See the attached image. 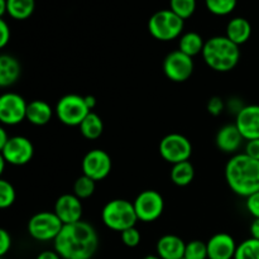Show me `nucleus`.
Segmentation results:
<instances>
[{
	"mask_svg": "<svg viewBox=\"0 0 259 259\" xmlns=\"http://www.w3.org/2000/svg\"><path fill=\"white\" fill-rule=\"evenodd\" d=\"M55 212L63 225L81 222L83 207L81 200L75 194L61 195L55 204Z\"/></svg>",
	"mask_w": 259,
	"mask_h": 259,
	"instance_id": "4468645a",
	"label": "nucleus"
},
{
	"mask_svg": "<svg viewBox=\"0 0 259 259\" xmlns=\"http://www.w3.org/2000/svg\"><path fill=\"white\" fill-rule=\"evenodd\" d=\"M209 259H234L237 252L235 239L228 233H218L206 243Z\"/></svg>",
	"mask_w": 259,
	"mask_h": 259,
	"instance_id": "dca6fc26",
	"label": "nucleus"
},
{
	"mask_svg": "<svg viewBox=\"0 0 259 259\" xmlns=\"http://www.w3.org/2000/svg\"><path fill=\"white\" fill-rule=\"evenodd\" d=\"M252 35V25L245 18H233L227 25V37L235 45L240 46L247 42Z\"/></svg>",
	"mask_w": 259,
	"mask_h": 259,
	"instance_id": "412c9836",
	"label": "nucleus"
},
{
	"mask_svg": "<svg viewBox=\"0 0 259 259\" xmlns=\"http://www.w3.org/2000/svg\"><path fill=\"white\" fill-rule=\"evenodd\" d=\"M245 207H247L248 212H249L254 219H259V191L250 195L249 197H247Z\"/></svg>",
	"mask_w": 259,
	"mask_h": 259,
	"instance_id": "72a5a7b5",
	"label": "nucleus"
},
{
	"mask_svg": "<svg viewBox=\"0 0 259 259\" xmlns=\"http://www.w3.org/2000/svg\"><path fill=\"white\" fill-rule=\"evenodd\" d=\"M138 220L143 223H153L162 217L164 210L163 196L156 190L142 191L133 201Z\"/></svg>",
	"mask_w": 259,
	"mask_h": 259,
	"instance_id": "1a4fd4ad",
	"label": "nucleus"
},
{
	"mask_svg": "<svg viewBox=\"0 0 259 259\" xmlns=\"http://www.w3.org/2000/svg\"><path fill=\"white\" fill-rule=\"evenodd\" d=\"M10 28L4 19H0V47L4 48L10 40Z\"/></svg>",
	"mask_w": 259,
	"mask_h": 259,
	"instance_id": "c9c22d12",
	"label": "nucleus"
},
{
	"mask_svg": "<svg viewBox=\"0 0 259 259\" xmlns=\"http://www.w3.org/2000/svg\"><path fill=\"white\" fill-rule=\"evenodd\" d=\"M169 9L181 19H189L196 10V0H169Z\"/></svg>",
	"mask_w": 259,
	"mask_h": 259,
	"instance_id": "cd10ccee",
	"label": "nucleus"
},
{
	"mask_svg": "<svg viewBox=\"0 0 259 259\" xmlns=\"http://www.w3.org/2000/svg\"><path fill=\"white\" fill-rule=\"evenodd\" d=\"M250 238H254V239L259 240V219H254L250 224Z\"/></svg>",
	"mask_w": 259,
	"mask_h": 259,
	"instance_id": "58836bf2",
	"label": "nucleus"
},
{
	"mask_svg": "<svg viewBox=\"0 0 259 259\" xmlns=\"http://www.w3.org/2000/svg\"><path fill=\"white\" fill-rule=\"evenodd\" d=\"M63 228L60 218L51 211H40L33 215L27 225L28 234L38 242H55Z\"/></svg>",
	"mask_w": 259,
	"mask_h": 259,
	"instance_id": "0eeeda50",
	"label": "nucleus"
},
{
	"mask_svg": "<svg viewBox=\"0 0 259 259\" xmlns=\"http://www.w3.org/2000/svg\"><path fill=\"white\" fill-rule=\"evenodd\" d=\"M53 247L62 259H91L99 248V235L90 223L81 220L63 225Z\"/></svg>",
	"mask_w": 259,
	"mask_h": 259,
	"instance_id": "f257e3e1",
	"label": "nucleus"
},
{
	"mask_svg": "<svg viewBox=\"0 0 259 259\" xmlns=\"http://www.w3.org/2000/svg\"><path fill=\"white\" fill-rule=\"evenodd\" d=\"M143 259H161L158 257V255H147V257H144Z\"/></svg>",
	"mask_w": 259,
	"mask_h": 259,
	"instance_id": "37998d69",
	"label": "nucleus"
},
{
	"mask_svg": "<svg viewBox=\"0 0 259 259\" xmlns=\"http://www.w3.org/2000/svg\"><path fill=\"white\" fill-rule=\"evenodd\" d=\"M55 113L58 120L65 125L80 126V124L91 113V110L86 105L85 96L68 94L57 101Z\"/></svg>",
	"mask_w": 259,
	"mask_h": 259,
	"instance_id": "423d86ee",
	"label": "nucleus"
},
{
	"mask_svg": "<svg viewBox=\"0 0 259 259\" xmlns=\"http://www.w3.org/2000/svg\"><path fill=\"white\" fill-rule=\"evenodd\" d=\"M101 219L106 228L120 233L136 227L138 222L133 202L125 199H115L106 202L101 211Z\"/></svg>",
	"mask_w": 259,
	"mask_h": 259,
	"instance_id": "20e7f679",
	"label": "nucleus"
},
{
	"mask_svg": "<svg viewBox=\"0 0 259 259\" xmlns=\"http://www.w3.org/2000/svg\"><path fill=\"white\" fill-rule=\"evenodd\" d=\"M53 116V109L47 101L33 100L28 104L27 120L33 125L42 126L51 121Z\"/></svg>",
	"mask_w": 259,
	"mask_h": 259,
	"instance_id": "aec40b11",
	"label": "nucleus"
},
{
	"mask_svg": "<svg viewBox=\"0 0 259 259\" xmlns=\"http://www.w3.org/2000/svg\"><path fill=\"white\" fill-rule=\"evenodd\" d=\"M225 180L234 194L249 197L259 191V161L245 153H237L225 166Z\"/></svg>",
	"mask_w": 259,
	"mask_h": 259,
	"instance_id": "f03ea898",
	"label": "nucleus"
},
{
	"mask_svg": "<svg viewBox=\"0 0 259 259\" xmlns=\"http://www.w3.org/2000/svg\"><path fill=\"white\" fill-rule=\"evenodd\" d=\"M35 259H62V258H61V255L58 254L56 250H45V252H40Z\"/></svg>",
	"mask_w": 259,
	"mask_h": 259,
	"instance_id": "4c0bfd02",
	"label": "nucleus"
},
{
	"mask_svg": "<svg viewBox=\"0 0 259 259\" xmlns=\"http://www.w3.org/2000/svg\"><path fill=\"white\" fill-rule=\"evenodd\" d=\"M205 40L201 35L196 32H187L180 37L179 50L190 57H195L199 53H202Z\"/></svg>",
	"mask_w": 259,
	"mask_h": 259,
	"instance_id": "4be33fe9",
	"label": "nucleus"
},
{
	"mask_svg": "<svg viewBox=\"0 0 259 259\" xmlns=\"http://www.w3.org/2000/svg\"><path fill=\"white\" fill-rule=\"evenodd\" d=\"M234 259H259V240L249 238L240 243L237 247Z\"/></svg>",
	"mask_w": 259,
	"mask_h": 259,
	"instance_id": "a878e982",
	"label": "nucleus"
},
{
	"mask_svg": "<svg viewBox=\"0 0 259 259\" xmlns=\"http://www.w3.org/2000/svg\"><path fill=\"white\" fill-rule=\"evenodd\" d=\"M120 234H121V242H123V244L126 245L128 248H136L138 247L139 243H141L142 235L136 227L129 228V229L121 232Z\"/></svg>",
	"mask_w": 259,
	"mask_h": 259,
	"instance_id": "2f4dec72",
	"label": "nucleus"
},
{
	"mask_svg": "<svg viewBox=\"0 0 259 259\" xmlns=\"http://www.w3.org/2000/svg\"><path fill=\"white\" fill-rule=\"evenodd\" d=\"M85 101H86V105L89 106V109H90V110H93V109L95 108L96 99L94 98V96H91V95L85 96Z\"/></svg>",
	"mask_w": 259,
	"mask_h": 259,
	"instance_id": "a19ab883",
	"label": "nucleus"
},
{
	"mask_svg": "<svg viewBox=\"0 0 259 259\" xmlns=\"http://www.w3.org/2000/svg\"><path fill=\"white\" fill-rule=\"evenodd\" d=\"M207 10L215 15H228L237 7V0H205Z\"/></svg>",
	"mask_w": 259,
	"mask_h": 259,
	"instance_id": "c85d7f7f",
	"label": "nucleus"
},
{
	"mask_svg": "<svg viewBox=\"0 0 259 259\" xmlns=\"http://www.w3.org/2000/svg\"><path fill=\"white\" fill-rule=\"evenodd\" d=\"M202 58L211 70L217 72H229L234 70L240 60L239 46L227 35H217L205 40Z\"/></svg>",
	"mask_w": 259,
	"mask_h": 259,
	"instance_id": "7ed1b4c3",
	"label": "nucleus"
},
{
	"mask_svg": "<svg viewBox=\"0 0 259 259\" xmlns=\"http://www.w3.org/2000/svg\"><path fill=\"white\" fill-rule=\"evenodd\" d=\"M78 128H80L81 134H82L86 139L94 141V139H98L99 137H101V134H103L104 123L98 114L91 111V113L83 119V121L80 124Z\"/></svg>",
	"mask_w": 259,
	"mask_h": 259,
	"instance_id": "b1692460",
	"label": "nucleus"
},
{
	"mask_svg": "<svg viewBox=\"0 0 259 259\" xmlns=\"http://www.w3.org/2000/svg\"><path fill=\"white\" fill-rule=\"evenodd\" d=\"M225 103L223 101L222 98L219 96H212L209 101H207V111L211 114L212 116H219L220 114L224 111Z\"/></svg>",
	"mask_w": 259,
	"mask_h": 259,
	"instance_id": "473e14b6",
	"label": "nucleus"
},
{
	"mask_svg": "<svg viewBox=\"0 0 259 259\" xmlns=\"http://www.w3.org/2000/svg\"><path fill=\"white\" fill-rule=\"evenodd\" d=\"M12 248V237L5 229L0 230V255L4 257Z\"/></svg>",
	"mask_w": 259,
	"mask_h": 259,
	"instance_id": "f704fd0d",
	"label": "nucleus"
},
{
	"mask_svg": "<svg viewBox=\"0 0 259 259\" xmlns=\"http://www.w3.org/2000/svg\"><path fill=\"white\" fill-rule=\"evenodd\" d=\"M8 14L17 20L28 19L35 8L34 0H7Z\"/></svg>",
	"mask_w": 259,
	"mask_h": 259,
	"instance_id": "393cba45",
	"label": "nucleus"
},
{
	"mask_svg": "<svg viewBox=\"0 0 259 259\" xmlns=\"http://www.w3.org/2000/svg\"><path fill=\"white\" fill-rule=\"evenodd\" d=\"M8 14V3L7 0H0V17Z\"/></svg>",
	"mask_w": 259,
	"mask_h": 259,
	"instance_id": "79ce46f5",
	"label": "nucleus"
},
{
	"mask_svg": "<svg viewBox=\"0 0 259 259\" xmlns=\"http://www.w3.org/2000/svg\"><path fill=\"white\" fill-rule=\"evenodd\" d=\"M243 136L235 124H228L219 129L217 134V146L224 153H235L242 147Z\"/></svg>",
	"mask_w": 259,
	"mask_h": 259,
	"instance_id": "a211bd4d",
	"label": "nucleus"
},
{
	"mask_svg": "<svg viewBox=\"0 0 259 259\" xmlns=\"http://www.w3.org/2000/svg\"><path fill=\"white\" fill-rule=\"evenodd\" d=\"M156 250L161 259H184L186 243L177 235L166 234L158 239Z\"/></svg>",
	"mask_w": 259,
	"mask_h": 259,
	"instance_id": "f3484780",
	"label": "nucleus"
},
{
	"mask_svg": "<svg viewBox=\"0 0 259 259\" xmlns=\"http://www.w3.org/2000/svg\"><path fill=\"white\" fill-rule=\"evenodd\" d=\"M9 139H10V137L8 136L7 131H5L4 128H0V149H2L3 147L8 143V142H9Z\"/></svg>",
	"mask_w": 259,
	"mask_h": 259,
	"instance_id": "ea45409f",
	"label": "nucleus"
},
{
	"mask_svg": "<svg viewBox=\"0 0 259 259\" xmlns=\"http://www.w3.org/2000/svg\"><path fill=\"white\" fill-rule=\"evenodd\" d=\"M195 167L190 161L180 162V163L172 164L171 168V181L176 186L185 187L194 181Z\"/></svg>",
	"mask_w": 259,
	"mask_h": 259,
	"instance_id": "5701e85b",
	"label": "nucleus"
},
{
	"mask_svg": "<svg viewBox=\"0 0 259 259\" xmlns=\"http://www.w3.org/2000/svg\"><path fill=\"white\" fill-rule=\"evenodd\" d=\"M234 124L244 141L259 139V105H244L237 114Z\"/></svg>",
	"mask_w": 259,
	"mask_h": 259,
	"instance_id": "2eb2a0df",
	"label": "nucleus"
},
{
	"mask_svg": "<svg viewBox=\"0 0 259 259\" xmlns=\"http://www.w3.org/2000/svg\"><path fill=\"white\" fill-rule=\"evenodd\" d=\"M245 154H248L252 158L259 161V139H253V141H248L245 144Z\"/></svg>",
	"mask_w": 259,
	"mask_h": 259,
	"instance_id": "e433bc0d",
	"label": "nucleus"
},
{
	"mask_svg": "<svg viewBox=\"0 0 259 259\" xmlns=\"http://www.w3.org/2000/svg\"><path fill=\"white\" fill-rule=\"evenodd\" d=\"M194 60L181 51H172L163 61V72L174 82H185L194 73Z\"/></svg>",
	"mask_w": 259,
	"mask_h": 259,
	"instance_id": "9b49d317",
	"label": "nucleus"
},
{
	"mask_svg": "<svg viewBox=\"0 0 259 259\" xmlns=\"http://www.w3.org/2000/svg\"><path fill=\"white\" fill-rule=\"evenodd\" d=\"M17 199L15 189L7 180H0V207L8 209L14 204Z\"/></svg>",
	"mask_w": 259,
	"mask_h": 259,
	"instance_id": "7c9ffc66",
	"label": "nucleus"
},
{
	"mask_svg": "<svg viewBox=\"0 0 259 259\" xmlns=\"http://www.w3.org/2000/svg\"><path fill=\"white\" fill-rule=\"evenodd\" d=\"M184 19L175 14L171 9L156 12L148 20V30L152 37L162 42L181 37L184 30Z\"/></svg>",
	"mask_w": 259,
	"mask_h": 259,
	"instance_id": "39448f33",
	"label": "nucleus"
},
{
	"mask_svg": "<svg viewBox=\"0 0 259 259\" xmlns=\"http://www.w3.org/2000/svg\"><path fill=\"white\" fill-rule=\"evenodd\" d=\"M159 154L171 164L190 161L192 154V144L180 133H171L163 137L159 143Z\"/></svg>",
	"mask_w": 259,
	"mask_h": 259,
	"instance_id": "6e6552de",
	"label": "nucleus"
},
{
	"mask_svg": "<svg viewBox=\"0 0 259 259\" xmlns=\"http://www.w3.org/2000/svg\"><path fill=\"white\" fill-rule=\"evenodd\" d=\"M2 157L13 166H24L29 163L34 154L32 142L23 136L10 137L9 142L3 147Z\"/></svg>",
	"mask_w": 259,
	"mask_h": 259,
	"instance_id": "f8f14e48",
	"label": "nucleus"
},
{
	"mask_svg": "<svg viewBox=\"0 0 259 259\" xmlns=\"http://www.w3.org/2000/svg\"><path fill=\"white\" fill-rule=\"evenodd\" d=\"M28 104L17 93H4L0 96V121L4 125H18L27 119Z\"/></svg>",
	"mask_w": 259,
	"mask_h": 259,
	"instance_id": "9d476101",
	"label": "nucleus"
},
{
	"mask_svg": "<svg viewBox=\"0 0 259 259\" xmlns=\"http://www.w3.org/2000/svg\"><path fill=\"white\" fill-rule=\"evenodd\" d=\"M81 167H82L83 175L96 182L109 176V174L111 172V167H113V162H111V157L105 151L93 149L85 154Z\"/></svg>",
	"mask_w": 259,
	"mask_h": 259,
	"instance_id": "ddd939ff",
	"label": "nucleus"
},
{
	"mask_svg": "<svg viewBox=\"0 0 259 259\" xmlns=\"http://www.w3.org/2000/svg\"><path fill=\"white\" fill-rule=\"evenodd\" d=\"M22 73L19 61L12 55L0 56V86L8 88L17 82Z\"/></svg>",
	"mask_w": 259,
	"mask_h": 259,
	"instance_id": "6ab92c4d",
	"label": "nucleus"
},
{
	"mask_svg": "<svg viewBox=\"0 0 259 259\" xmlns=\"http://www.w3.org/2000/svg\"><path fill=\"white\" fill-rule=\"evenodd\" d=\"M184 259H209L207 257V245L201 240H191L186 243Z\"/></svg>",
	"mask_w": 259,
	"mask_h": 259,
	"instance_id": "c756f323",
	"label": "nucleus"
},
{
	"mask_svg": "<svg viewBox=\"0 0 259 259\" xmlns=\"http://www.w3.org/2000/svg\"><path fill=\"white\" fill-rule=\"evenodd\" d=\"M95 189V181L93 179H90V177L82 175V176H80L75 181V185H73V194L80 200L89 199V197H91L94 195Z\"/></svg>",
	"mask_w": 259,
	"mask_h": 259,
	"instance_id": "bb28decb",
	"label": "nucleus"
}]
</instances>
